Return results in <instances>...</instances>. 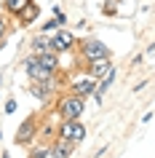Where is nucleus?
Here are the masks:
<instances>
[{"mask_svg":"<svg viewBox=\"0 0 155 158\" xmlns=\"http://www.w3.org/2000/svg\"><path fill=\"white\" fill-rule=\"evenodd\" d=\"M83 110H86V97L72 94V91H67L64 97L56 102V113L62 115V121H78V118L83 115Z\"/></svg>","mask_w":155,"mask_h":158,"instance_id":"obj_1","label":"nucleus"},{"mask_svg":"<svg viewBox=\"0 0 155 158\" xmlns=\"http://www.w3.org/2000/svg\"><path fill=\"white\" fill-rule=\"evenodd\" d=\"M67 83H70V91L80 94V97H94V94L99 91V81L88 73V70H78V73H72Z\"/></svg>","mask_w":155,"mask_h":158,"instance_id":"obj_2","label":"nucleus"},{"mask_svg":"<svg viewBox=\"0 0 155 158\" xmlns=\"http://www.w3.org/2000/svg\"><path fill=\"white\" fill-rule=\"evenodd\" d=\"M24 70H27L30 83H48V81H56V73H59V70H48V67L38 64V59H35L32 54L24 59Z\"/></svg>","mask_w":155,"mask_h":158,"instance_id":"obj_3","label":"nucleus"},{"mask_svg":"<svg viewBox=\"0 0 155 158\" xmlns=\"http://www.w3.org/2000/svg\"><path fill=\"white\" fill-rule=\"evenodd\" d=\"M78 51H80V59L88 64V62H94V59H107L110 56V48H107L102 40H96V38H86V40L78 43Z\"/></svg>","mask_w":155,"mask_h":158,"instance_id":"obj_4","label":"nucleus"},{"mask_svg":"<svg viewBox=\"0 0 155 158\" xmlns=\"http://www.w3.org/2000/svg\"><path fill=\"white\" fill-rule=\"evenodd\" d=\"M59 137H67L70 142H83L86 139V126L80 123V118L78 121H62V126H59Z\"/></svg>","mask_w":155,"mask_h":158,"instance_id":"obj_5","label":"nucleus"},{"mask_svg":"<svg viewBox=\"0 0 155 158\" xmlns=\"http://www.w3.org/2000/svg\"><path fill=\"white\" fill-rule=\"evenodd\" d=\"M51 43H54V51L56 54H70L78 46V40H75V35L70 30H56V32L51 35Z\"/></svg>","mask_w":155,"mask_h":158,"instance_id":"obj_6","label":"nucleus"},{"mask_svg":"<svg viewBox=\"0 0 155 158\" xmlns=\"http://www.w3.org/2000/svg\"><path fill=\"white\" fill-rule=\"evenodd\" d=\"M30 94L40 102H48L54 94H56V81H48V83H30Z\"/></svg>","mask_w":155,"mask_h":158,"instance_id":"obj_7","label":"nucleus"},{"mask_svg":"<svg viewBox=\"0 0 155 158\" xmlns=\"http://www.w3.org/2000/svg\"><path fill=\"white\" fill-rule=\"evenodd\" d=\"M75 153V142H70L67 137H56L54 148H51V158H70Z\"/></svg>","mask_w":155,"mask_h":158,"instance_id":"obj_8","label":"nucleus"},{"mask_svg":"<svg viewBox=\"0 0 155 158\" xmlns=\"http://www.w3.org/2000/svg\"><path fill=\"white\" fill-rule=\"evenodd\" d=\"M35 59H38V64L48 67V70H59V54L56 51H38V54H32Z\"/></svg>","mask_w":155,"mask_h":158,"instance_id":"obj_9","label":"nucleus"},{"mask_svg":"<svg viewBox=\"0 0 155 158\" xmlns=\"http://www.w3.org/2000/svg\"><path fill=\"white\" fill-rule=\"evenodd\" d=\"M110 67H112V64H110V56H107V59H94V62H88V64H86V70H88V73L99 81V78H102Z\"/></svg>","mask_w":155,"mask_h":158,"instance_id":"obj_10","label":"nucleus"},{"mask_svg":"<svg viewBox=\"0 0 155 158\" xmlns=\"http://www.w3.org/2000/svg\"><path fill=\"white\" fill-rule=\"evenodd\" d=\"M32 137H35V121H27V123L19 126V134H16V142H19V145L30 142Z\"/></svg>","mask_w":155,"mask_h":158,"instance_id":"obj_11","label":"nucleus"},{"mask_svg":"<svg viewBox=\"0 0 155 158\" xmlns=\"http://www.w3.org/2000/svg\"><path fill=\"white\" fill-rule=\"evenodd\" d=\"M40 16V8H38V6H35V3H30V6H27L24 11H22V14H19V22H22V24H32L35 19Z\"/></svg>","mask_w":155,"mask_h":158,"instance_id":"obj_12","label":"nucleus"},{"mask_svg":"<svg viewBox=\"0 0 155 158\" xmlns=\"http://www.w3.org/2000/svg\"><path fill=\"white\" fill-rule=\"evenodd\" d=\"M115 75H118V73H115V67H110V70H107V73L102 75V78H99V91L94 94V97H102V94H104L107 89H110V86H112V81H115Z\"/></svg>","mask_w":155,"mask_h":158,"instance_id":"obj_13","label":"nucleus"},{"mask_svg":"<svg viewBox=\"0 0 155 158\" xmlns=\"http://www.w3.org/2000/svg\"><path fill=\"white\" fill-rule=\"evenodd\" d=\"M30 3H32V0H6V11H8V14H14V16H19V14H22Z\"/></svg>","mask_w":155,"mask_h":158,"instance_id":"obj_14","label":"nucleus"},{"mask_svg":"<svg viewBox=\"0 0 155 158\" xmlns=\"http://www.w3.org/2000/svg\"><path fill=\"white\" fill-rule=\"evenodd\" d=\"M59 27H62V24H59V19H48V22L43 24V32H46V35H48V32H56Z\"/></svg>","mask_w":155,"mask_h":158,"instance_id":"obj_15","label":"nucleus"},{"mask_svg":"<svg viewBox=\"0 0 155 158\" xmlns=\"http://www.w3.org/2000/svg\"><path fill=\"white\" fill-rule=\"evenodd\" d=\"M14 110H16V99H8L6 102V113H14Z\"/></svg>","mask_w":155,"mask_h":158,"instance_id":"obj_16","label":"nucleus"},{"mask_svg":"<svg viewBox=\"0 0 155 158\" xmlns=\"http://www.w3.org/2000/svg\"><path fill=\"white\" fill-rule=\"evenodd\" d=\"M46 156H51V150H38L32 158H46Z\"/></svg>","mask_w":155,"mask_h":158,"instance_id":"obj_17","label":"nucleus"},{"mask_svg":"<svg viewBox=\"0 0 155 158\" xmlns=\"http://www.w3.org/2000/svg\"><path fill=\"white\" fill-rule=\"evenodd\" d=\"M3 38H6V22L0 19V43H3Z\"/></svg>","mask_w":155,"mask_h":158,"instance_id":"obj_18","label":"nucleus"}]
</instances>
